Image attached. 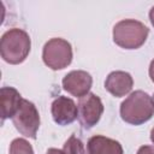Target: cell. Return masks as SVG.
I'll list each match as a JSON object with an SVG mask.
<instances>
[{"label": "cell", "instance_id": "cell-13", "mask_svg": "<svg viewBox=\"0 0 154 154\" xmlns=\"http://www.w3.org/2000/svg\"><path fill=\"white\" fill-rule=\"evenodd\" d=\"M10 154H34L31 144L25 138H14L10 144Z\"/></svg>", "mask_w": 154, "mask_h": 154}, {"label": "cell", "instance_id": "cell-17", "mask_svg": "<svg viewBox=\"0 0 154 154\" xmlns=\"http://www.w3.org/2000/svg\"><path fill=\"white\" fill-rule=\"evenodd\" d=\"M149 20H150V23H152V25L154 26V6L150 8V11H149Z\"/></svg>", "mask_w": 154, "mask_h": 154}, {"label": "cell", "instance_id": "cell-14", "mask_svg": "<svg viewBox=\"0 0 154 154\" xmlns=\"http://www.w3.org/2000/svg\"><path fill=\"white\" fill-rule=\"evenodd\" d=\"M137 154H154V147L153 146H142L138 148L137 150Z\"/></svg>", "mask_w": 154, "mask_h": 154}, {"label": "cell", "instance_id": "cell-9", "mask_svg": "<svg viewBox=\"0 0 154 154\" xmlns=\"http://www.w3.org/2000/svg\"><path fill=\"white\" fill-rule=\"evenodd\" d=\"M134 85V79L129 72L112 71L108 73L105 81V89L114 97H122L128 95Z\"/></svg>", "mask_w": 154, "mask_h": 154}, {"label": "cell", "instance_id": "cell-4", "mask_svg": "<svg viewBox=\"0 0 154 154\" xmlns=\"http://www.w3.org/2000/svg\"><path fill=\"white\" fill-rule=\"evenodd\" d=\"M72 57L71 43L60 37L48 40L42 49V60L45 65L54 71L67 67L72 61Z\"/></svg>", "mask_w": 154, "mask_h": 154}, {"label": "cell", "instance_id": "cell-12", "mask_svg": "<svg viewBox=\"0 0 154 154\" xmlns=\"http://www.w3.org/2000/svg\"><path fill=\"white\" fill-rule=\"evenodd\" d=\"M63 152L65 154H89L87 153L83 142L75 135H71L67 138V141L64 143Z\"/></svg>", "mask_w": 154, "mask_h": 154}, {"label": "cell", "instance_id": "cell-19", "mask_svg": "<svg viewBox=\"0 0 154 154\" xmlns=\"http://www.w3.org/2000/svg\"><path fill=\"white\" fill-rule=\"evenodd\" d=\"M153 101H154V95H153Z\"/></svg>", "mask_w": 154, "mask_h": 154}, {"label": "cell", "instance_id": "cell-7", "mask_svg": "<svg viewBox=\"0 0 154 154\" xmlns=\"http://www.w3.org/2000/svg\"><path fill=\"white\" fill-rule=\"evenodd\" d=\"M63 89L76 97H83L89 94L93 85V77L83 70H73L69 72L61 81Z\"/></svg>", "mask_w": 154, "mask_h": 154}, {"label": "cell", "instance_id": "cell-8", "mask_svg": "<svg viewBox=\"0 0 154 154\" xmlns=\"http://www.w3.org/2000/svg\"><path fill=\"white\" fill-rule=\"evenodd\" d=\"M51 113L54 123L65 126L70 125L78 118V108L75 101L66 96H58L51 106Z\"/></svg>", "mask_w": 154, "mask_h": 154}, {"label": "cell", "instance_id": "cell-6", "mask_svg": "<svg viewBox=\"0 0 154 154\" xmlns=\"http://www.w3.org/2000/svg\"><path fill=\"white\" fill-rule=\"evenodd\" d=\"M78 108V120L84 129L94 128L103 113V105L101 99L94 94L89 93L85 96L81 97L77 105Z\"/></svg>", "mask_w": 154, "mask_h": 154}, {"label": "cell", "instance_id": "cell-3", "mask_svg": "<svg viewBox=\"0 0 154 154\" xmlns=\"http://www.w3.org/2000/svg\"><path fill=\"white\" fill-rule=\"evenodd\" d=\"M149 29L136 19H123L113 26V41L124 49H137L144 45Z\"/></svg>", "mask_w": 154, "mask_h": 154}, {"label": "cell", "instance_id": "cell-18", "mask_svg": "<svg viewBox=\"0 0 154 154\" xmlns=\"http://www.w3.org/2000/svg\"><path fill=\"white\" fill-rule=\"evenodd\" d=\"M150 140H152V142L154 143V128L150 130Z\"/></svg>", "mask_w": 154, "mask_h": 154}, {"label": "cell", "instance_id": "cell-1", "mask_svg": "<svg viewBox=\"0 0 154 154\" xmlns=\"http://www.w3.org/2000/svg\"><path fill=\"white\" fill-rule=\"evenodd\" d=\"M122 119L131 125H141L154 116V101L143 90L132 91L120 105Z\"/></svg>", "mask_w": 154, "mask_h": 154}, {"label": "cell", "instance_id": "cell-16", "mask_svg": "<svg viewBox=\"0 0 154 154\" xmlns=\"http://www.w3.org/2000/svg\"><path fill=\"white\" fill-rule=\"evenodd\" d=\"M46 154H65V153L63 150H60V149H57V148H49L46 152Z\"/></svg>", "mask_w": 154, "mask_h": 154}, {"label": "cell", "instance_id": "cell-2", "mask_svg": "<svg viewBox=\"0 0 154 154\" xmlns=\"http://www.w3.org/2000/svg\"><path fill=\"white\" fill-rule=\"evenodd\" d=\"M31 40L26 31L13 28L5 31L0 38V54L4 61L11 65L23 63L30 53Z\"/></svg>", "mask_w": 154, "mask_h": 154}, {"label": "cell", "instance_id": "cell-10", "mask_svg": "<svg viewBox=\"0 0 154 154\" xmlns=\"http://www.w3.org/2000/svg\"><path fill=\"white\" fill-rule=\"evenodd\" d=\"M89 154H124L122 144L102 135L91 136L87 143Z\"/></svg>", "mask_w": 154, "mask_h": 154}, {"label": "cell", "instance_id": "cell-15", "mask_svg": "<svg viewBox=\"0 0 154 154\" xmlns=\"http://www.w3.org/2000/svg\"><path fill=\"white\" fill-rule=\"evenodd\" d=\"M148 72H149V77H150L152 82L154 83V59L150 61V65H149V70H148Z\"/></svg>", "mask_w": 154, "mask_h": 154}, {"label": "cell", "instance_id": "cell-11", "mask_svg": "<svg viewBox=\"0 0 154 154\" xmlns=\"http://www.w3.org/2000/svg\"><path fill=\"white\" fill-rule=\"evenodd\" d=\"M22 95L19 91L12 87H2L0 89V105H1V116L2 120L11 118L18 111L22 103Z\"/></svg>", "mask_w": 154, "mask_h": 154}, {"label": "cell", "instance_id": "cell-5", "mask_svg": "<svg viewBox=\"0 0 154 154\" xmlns=\"http://www.w3.org/2000/svg\"><path fill=\"white\" fill-rule=\"evenodd\" d=\"M12 123L19 134L35 140L40 128V114L36 106L31 101L23 99L18 111L12 117Z\"/></svg>", "mask_w": 154, "mask_h": 154}]
</instances>
